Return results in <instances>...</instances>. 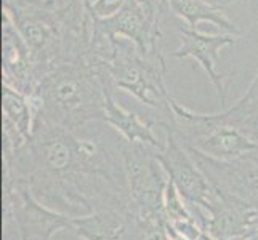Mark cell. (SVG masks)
Instances as JSON below:
<instances>
[{
	"instance_id": "cell-5",
	"label": "cell",
	"mask_w": 258,
	"mask_h": 240,
	"mask_svg": "<svg viewBox=\"0 0 258 240\" xmlns=\"http://www.w3.org/2000/svg\"><path fill=\"white\" fill-rule=\"evenodd\" d=\"M4 16L13 23L32 51L39 78L73 59L63 21L42 0H4Z\"/></svg>"
},
{
	"instance_id": "cell-8",
	"label": "cell",
	"mask_w": 258,
	"mask_h": 240,
	"mask_svg": "<svg viewBox=\"0 0 258 240\" xmlns=\"http://www.w3.org/2000/svg\"><path fill=\"white\" fill-rule=\"evenodd\" d=\"M186 150L218 191L258 208V149L233 160H218L194 149Z\"/></svg>"
},
{
	"instance_id": "cell-15",
	"label": "cell",
	"mask_w": 258,
	"mask_h": 240,
	"mask_svg": "<svg viewBox=\"0 0 258 240\" xmlns=\"http://www.w3.org/2000/svg\"><path fill=\"white\" fill-rule=\"evenodd\" d=\"M220 112L226 120L244 130L252 138L253 130L258 127V70L247 92L231 108L221 109Z\"/></svg>"
},
{
	"instance_id": "cell-1",
	"label": "cell",
	"mask_w": 258,
	"mask_h": 240,
	"mask_svg": "<svg viewBox=\"0 0 258 240\" xmlns=\"http://www.w3.org/2000/svg\"><path fill=\"white\" fill-rule=\"evenodd\" d=\"M115 93L106 63L90 53L61 63L45 74L29 96L34 122L77 131L103 120L106 96Z\"/></svg>"
},
{
	"instance_id": "cell-11",
	"label": "cell",
	"mask_w": 258,
	"mask_h": 240,
	"mask_svg": "<svg viewBox=\"0 0 258 240\" xmlns=\"http://www.w3.org/2000/svg\"><path fill=\"white\" fill-rule=\"evenodd\" d=\"M103 122L117 131L128 143H143L154 147L156 150L164 149V146L159 143V139L154 135V127L157 125V122H145L137 114L125 111L120 104L115 103L114 93H109L106 96Z\"/></svg>"
},
{
	"instance_id": "cell-6",
	"label": "cell",
	"mask_w": 258,
	"mask_h": 240,
	"mask_svg": "<svg viewBox=\"0 0 258 240\" xmlns=\"http://www.w3.org/2000/svg\"><path fill=\"white\" fill-rule=\"evenodd\" d=\"M120 154L132 203L138 208L141 224L164 223V194L168 175L156 158L154 147L123 139Z\"/></svg>"
},
{
	"instance_id": "cell-17",
	"label": "cell",
	"mask_w": 258,
	"mask_h": 240,
	"mask_svg": "<svg viewBox=\"0 0 258 240\" xmlns=\"http://www.w3.org/2000/svg\"><path fill=\"white\" fill-rule=\"evenodd\" d=\"M164 210L170 221L194 219L188 205H186L184 199L181 197V194L178 192L176 186L172 183L170 178H168V184H167L165 194H164Z\"/></svg>"
},
{
	"instance_id": "cell-14",
	"label": "cell",
	"mask_w": 258,
	"mask_h": 240,
	"mask_svg": "<svg viewBox=\"0 0 258 240\" xmlns=\"http://www.w3.org/2000/svg\"><path fill=\"white\" fill-rule=\"evenodd\" d=\"M2 112L4 125L15 130L21 138L29 141L34 131V111L29 96L2 85Z\"/></svg>"
},
{
	"instance_id": "cell-3",
	"label": "cell",
	"mask_w": 258,
	"mask_h": 240,
	"mask_svg": "<svg viewBox=\"0 0 258 240\" xmlns=\"http://www.w3.org/2000/svg\"><path fill=\"white\" fill-rule=\"evenodd\" d=\"M186 149H194L218 160H233L258 149V143L244 130L233 125L221 112L199 114L173 98L172 119L161 123Z\"/></svg>"
},
{
	"instance_id": "cell-2",
	"label": "cell",
	"mask_w": 258,
	"mask_h": 240,
	"mask_svg": "<svg viewBox=\"0 0 258 240\" xmlns=\"http://www.w3.org/2000/svg\"><path fill=\"white\" fill-rule=\"evenodd\" d=\"M106 69L114 90L133 95L138 101L156 109L161 119L157 125L172 119L173 98L165 87V59L162 51L141 53L128 39H115Z\"/></svg>"
},
{
	"instance_id": "cell-4",
	"label": "cell",
	"mask_w": 258,
	"mask_h": 240,
	"mask_svg": "<svg viewBox=\"0 0 258 240\" xmlns=\"http://www.w3.org/2000/svg\"><path fill=\"white\" fill-rule=\"evenodd\" d=\"M168 8V0H127L125 7L112 18H93V37L88 53L106 63L115 39H128L141 53L161 50L162 20Z\"/></svg>"
},
{
	"instance_id": "cell-19",
	"label": "cell",
	"mask_w": 258,
	"mask_h": 240,
	"mask_svg": "<svg viewBox=\"0 0 258 240\" xmlns=\"http://www.w3.org/2000/svg\"><path fill=\"white\" fill-rule=\"evenodd\" d=\"M209 2H212V4H215V5H218V7L223 8L225 5L233 4V2H236V0H209Z\"/></svg>"
},
{
	"instance_id": "cell-13",
	"label": "cell",
	"mask_w": 258,
	"mask_h": 240,
	"mask_svg": "<svg viewBox=\"0 0 258 240\" xmlns=\"http://www.w3.org/2000/svg\"><path fill=\"white\" fill-rule=\"evenodd\" d=\"M71 230L84 240H122L125 226L119 213L109 208L96 211L90 216L74 218Z\"/></svg>"
},
{
	"instance_id": "cell-10",
	"label": "cell",
	"mask_w": 258,
	"mask_h": 240,
	"mask_svg": "<svg viewBox=\"0 0 258 240\" xmlns=\"http://www.w3.org/2000/svg\"><path fill=\"white\" fill-rule=\"evenodd\" d=\"M2 74L5 85L26 96L34 93L40 80L32 51L7 16L2 23Z\"/></svg>"
},
{
	"instance_id": "cell-16",
	"label": "cell",
	"mask_w": 258,
	"mask_h": 240,
	"mask_svg": "<svg viewBox=\"0 0 258 240\" xmlns=\"http://www.w3.org/2000/svg\"><path fill=\"white\" fill-rule=\"evenodd\" d=\"M42 2L68 26L79 28L93 20L90 13L92 0H42Z\"/></svg>"
},
{
	"instance_id": "cell-9",
	"label": "cell",
	"mask_w": 258,
	"mask_h": 240,
	"mask_svg": "<svg viewBox=\"0 0 258 240\" xmlns=\"http://www.w3.org/2000/svg\"><path fill=\"white\" fill-rule=\"evenodd\" d=\"M181 45L173 56L175 58H192L206 70L210 82L213 84L218 95L221 109H226V98L231 85V75L221 74L218 70V53L225 47H233L236 43V35L231 34H201L199 31L180 28Z\"/></svg>"
},
{
	"instance_id": "cell-12",
	"label": "cell",
	"mask_w": 258,
	"mask_h": 240,
	"mask_svg": "<svg viewBox=\"0 0 258 240\" xmlns=\"http://www.w3.org/2000/svg\"><path fill=\"white\" fill-rule=\"evenodd\" d=\"M170 10L188 23L189 29L198 31L199 24L207 21L231 35H242V29L229 20L223 8L209 0H168Z\"/></svg>"
},
{
	"instance_id": "cell-7",
	"label": "cell",
	"mask_w": 258,
	"mask_h": 240,
	"mask_svg": "<svg viewBox=\"0 0 258 240\" xmlns=\"http://www.w3.org/2000/svg\"><path fill=\"white\" fill-rule=\"evenodd\" d=\"M165 133L167 143L162 150L154 149V155L176 186L186 205H198L206 211L215 210L221 203V194L194 162L184 146L175 138L173 133Z\"/></svg>"
},
{
	"instance_id": "cell-18",
	"label": "cell",
	"mask_w": 258,
	"mask_h": 240,
	"mask_svg": "<svg viewBox=\"0 0 258 240\" xmlns=\"http://www.w3.org/2000/svg\"><path fill=\"white\" fill-rule=\"evenodd\" d=\"M125 4L127 0H92L90 13L95 20H108L117 15Z\"/></svg>"
}]
</instances>
